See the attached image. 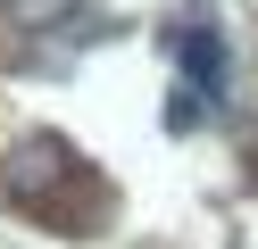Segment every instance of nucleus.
<instances>
[{
    "label": "nucleus",
    "mask_w": 258,
    "mask_h": 249,
    "mask_svg": "<svg viewBox=\"0 0 258 249\" xmlns=\"http://www.w3.org/2000/svg\"><path fill=\"white\" fill-rule=\"evenodd\" d=\"M175 66H183V108H175V116L225 108V42H217V25H183V42H175Z\"/></svg>",
    "instance_id": "1"
},
{
    "label": "nucleus",
    "mask_w": 258,
    "mask_h": 249,
    "mask_svg": "<svg viewBox=\"0 0 258 249\" xmlns=\"http://www.w3.org/2000/svg\"><path fill=\"white\" fill-rule=\"evenodd\" d=\"M50 183H75V149L67 141H25L9 158V199L25 216H50Z\"/></svg>",
    "instance_id": "2"
}]
</instances>
